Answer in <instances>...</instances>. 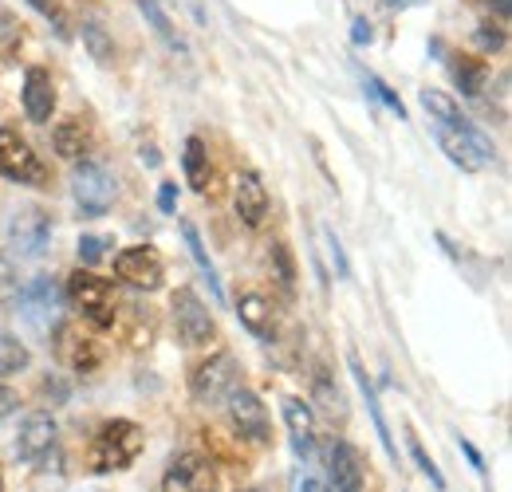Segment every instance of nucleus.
Wrapping results in <instances>:
<instances>
[{
	"instance_id": "41",
	"label": "nucleus",
	"mask_w": 512,
	"mask_h": 492,
	"mask_svg": "<svg viewBox=\"0 0 512 492\" xmlns=\"http://www.w3.org/2000/svg\"><path fill=\"white\" fill-rule=\"evenodd\" d=\"M296 492H327V489H323V485L316 481V477H304V481L296 485Z\"/></svg>"
},
{
	"instance_id": "31",
	"label": "nucleus",
	"mask_w": 512,
	"mask_h": 492,
	"mask_svg": "<svg viewBox=\"0 0 512 492\" xmlns=\"http://www.w3.org/2000/svg\"><path fill=\"white\" fill-rule=\"evenodd\" d=\"M16 296H20V276H16L12 260H8V256H0V308H12V304H16Z\"/></svg>"
},
{
	"instance_id": "18",
	"label": "nucleus",
	"mask_w": 512,
	"mask_h": 492,
	"mask_svg": "<svg viewBox=\"0 0 512 492\" xmlns=\"http://www.w3.org/2000/svg\"><path fill=\"white\" fill-rule=\"evenodd\" d=\"M237 315H241V323L253 331L256 339H264V343H276V335H280V311H276V304H272L268 296H260V292H249V296H241V304H237Z\"/></svg>"
},
{
	"instance_id": "5",
	"label": "nucleus",
	"mask_w": 512,
	"mask_h": 492,
	"mask_svg": "<svg viewBox=\"0 0 512 492\" xmlns=\"http://www.w3.org/2000/svg\"><path fill=\"white\" fill-rule=\"evenodd\" d=\"M237 386H241V363H237L229 351H217L209 363H201V367L193 370V378H190L193 398H197L201 406L225 402Z\"/></svg>"
},
{
	"instance_id": "42",
	"label": "nucleus",
	"mask_w": 512,
	"mask_h": 492,
	"mask_svg": "<svg viewBox=\"0 0 512 492\" xmlns=\"http://www.w3.org/2000/svg\"><path fill=\"white\" fill-rule=\"evenodd\" d=\"M142 162H146V166H158V162H162V158H158V150H154V146H150V150H142Z\"/></svg>"
},
{
	"instance_id": "11",
	"label": "nucleus",
	"mask_w": 512,
	"mask_h": 492,
	"mask_svg": "<svg viewBox=\"0 0 512 492\" xmlns=\"http://www.w3.org/2000/svg\"><path fill=\"white\" fill-rule=\"evenodd\" d=\"M162 492H217V469L197 453H182L170 461Z\"/></svg>"
},
{
	"instance_id": "23",
	"label": "nucleus",
	"mask_w": 512,
	"mask_h": 492,
	"mask_svg": "<svg viewBox=\"0 0 512 492\" xmlns=\"http://www.w3.org/2000/svg\"><path fill=\"white\" fill-rule=\"evenodd\" d=\"M182 166H186V182H190L193 193H205V185H209V154H205V142L193 134L186 138V158H182Z\"/></svg>"
},
{
	"instance_id": "28",
	"label": "nucleus",
	"mask_w": 512,
	"mask_h": 492,
	"mask_svg": "<svg viewBox=\"0 0 512 492\" xmlns=\"http://www.w3.org/2000/svg\"><path fill=\"white\" fill-rule=\"evenodd\" d=\"M83 44H87V52L95 56V63H103V67L115 63V44L107 40V32H103L99 24H83Z\"/></svg>"
},
{
	"instance_id": "27",
	"label": "nucleus",
	"mask_w": 512,
	"mask_h": 492,
	"mask_svg": "<svg viewBox=\"0 0 512 492\" xmlns=\"http://www.w3.org/2000/svg\"><path fill=\"white\" fill-rule=\"evenodd\" d=\"M312 386H316V402H320V406H327V414H331V418H343V414H347V402H343V394L331 386V374H327L323 367L316 370Z\"/></svg>"
},
{
	"instance_id": "44",
	"label": "nucleus",
	"mask_w": 512,
	"mask_h": 492,
	"mask_svg": "<svg viewBox=\"0 0 512 492\" xmlns=\"http://www.w3.org/2000/svg\"><path fill=\"white\" fill-rule=\"evenodd\" d=\"M79 492H99V489H79Z\"/></svg>"
},
{
	"instance_id": "40",
	"label": "nucleus",
	"mask_w": 512,
	"mask_h": 492,
	"mask_svg": "<svg viewBox=\"0 0 512 492\" xmlns=\"http://www.w3.org/2000/svg\"><path fill=\"white\" fill-rule=\"evenodd\" d=\"M461 453H465V457H469V465H473V469H477V473H485V461H481V453H477V449H473V441H465V437H461Z\"/></svg>"
},
{
	"instance_id": "22",
	"label": "nucleus",
	"mask_w": 512,
	"mask_h": 492,
	"mask_svg": "<svg viewBox=\"0 0 512 492\" xmlns=\"http://www.w3.org/2000/svg\"><path fill=\"white\" fill-rule=\"evenodd\" d=\"M182 241L190 248V260L201 268V276H205V284H209V292H213V300H225V292H221V280H217V268H213V260H209V252L201 245V233L193 229V221H182Z\"/></svg>"
},
{
	"instance_id": "37",
	"label": "nucleus",
	"mask_w": 512,
	"mask_h": 492,
	"mask_svg": "<svg viewBox=\"0 0 512 492\" xmlns=\"http://www.w3.org/2000/svg\"><path fill=\"white\" fill-rule=\"evenodd\" d=\"M16 406H20V394H16V390H8V386H0V422H4V418H12V414H16Z\"/></svg>"
},
{
	"instance_id": "33",
	"label": "nucleus",
	"mask_w": 512,
	"mask_h": 492,
	"mask_svg": "<svg viewBox=\"0 0 512 492\" xmlns=\"http://www.w3.org/2000/svg\"><path fill=\"white\" fill-rule=\"evenodd\" d=\"M406 441H410V453H414V461H418V469H422V473H426V477L434 481V489H446V477L438 473V465L430 461V453L422 449V441H418L414 433H406Z\"/></svg>"
},
{
	"instance_id": "34",
	"label": "nucleus",
	"mask_w": 512,
	"mask_h": 492,
	"mask_svg": "<svg viewBox=\"0 0 512 492\" xmlns=\"http://www.w3.org/2000/svg\"><path fill=\"white\" fill-rule=\"evenodd\" d=\"M111 252V237H79V260L91 268Z\"/></svg>"
},
{
	"instance_id": "25",
	"label": "nucleus",
	"mask_w": 512,
	"mask_h": 492,
	"mask_svg": "<svg viewBox=\"0 0 512 492\" xmlns=\"http://www.w3.org/2000/svg\"><path fill=\"white\" fill-rule=\"evenodd\" d=\"M138 8H142V16H146V20L154 24V32H158V36H162V40H166V44H170L174 52H186L182 36L174 32V24H170V16L162 12V4H158V0H138Z\"/></svg>"
},
{
	"instance_id": "21",
	"label": "nucleus",
	"mask_w": 512,
	"mask_h": 492,
	"mask_svg": "<svg viewBox=\"0 0 512 492\" xmlns=\"http://www.w3.org/2000/svg\"><path fill=\"white\" fill-rule=\"evenodd\" d=\"M91 126L83 123V119H67V123L56 126V134H52V146H56V154L60 158H71V162H83V158H91Z\"/></svg>"
},
{
	"instance_id": "10",
	"label": "nucleus",
	"mask_w": 512,
	"mask_h": 492,
	"mask_svg": "<svg viewBox=\"0 0 512 492\" xmlns=\"http://www.w3.org/2000/svg\"><path fill=\"white\" fill-rule=\"evenodd\" d=\"M56 355L75 374H91V370H99V363H103V347L91 335H83L79 323H60L56 327Z\"/></svg>"
},
{
	"instance_id": "19",
	"label": "nucleus",
	"mask_w": 512,
	"mask_h": 492,
	"mask_svg": "<svg viewBox=\"0 0 512 492\" xmlns=\"http://www.w3.org/2000/svg\"><path fill=\"white\" fill-rule=\"evenodd\" d=\"M284 422H288V433H292L296 457H312L316 453V418H312V406L304 398H284Z\"/></svg>"
},
{
	"instance_id": "9",
	"label": "nucleus",
	"mask_w": 512,
	"mask_h": 492,
	"mask_svg": "<svg viewBox=\"0 0 512 492\" xmlns=\"http://www.w3.org/2000/svg\"><path fill=\"white\" fill-rule=\"evenodd\" d=\"M115 276L123 284H130V288H138V292H158L162 280H166V268H162V260H158L154 248L134 245V248H123L115 256Z\"/></svg>"
},
{
	"instance_id": "24",
	"label": "nucleus",
	"mask_w": 512,
	"mask_h": 492,
	"mask_svg": "<svg viewBox=\"0 0 512 492\" xmlns=\"http://www.w3.org/2000/svg\"><path fill=\"white\" fill-rule=\"evenodd\" d=\"M453 79H457V87H461L465 99H481L489 71H485V63L473 60V56H457V60H453Z\"/></svg>"
},
{
	"instance_id": "16",
	"label": "nucleus",
	"mask_w": 512,
	"mask_h": 492,
	"mask_svg": "<svg viewBox=\"0 0 512 492\" xmlns=\"http://www.w3.org/2000/svg\"><path fill=\"white\" fill-rule=\"evenodd\" d=\"M20 99H24V111H28L32 123H48L52 111H56V83H52V75L44 67H28Z\"/></svg>"
},
{
	"instance_id": "13",
	"label": "nucleus",
	"mask_w": 512,
	"mask_h": 492,
	"mask_svg": "<svg viewBox=\"0 0 512 492\" xmlns=\"http://www.w3.org/2000/svg\"><path fill=\"white\" fill-rule=\"evenodd\" d=\"M16 300H20V311L32 327H52L60 308H64V296H60L56 280H48V276H36L32 284H24Z\"/></svg>"
},
{
	"instance_id": "1",
	"label": "nucleus",
	"mask_w": 512,
	"mask_h": 492,
	"mask_svg": "<svg viewBox=\"0 0 512 492\" xmlns=\"http://www.w3.org/2000/svg\"><path fill=\"white\" fill-rule=\"evenodd\" d=\"M422 107H426V115H430L438 146L446 150V158L457 170L477 174V170H489V166L497 162L493 138H489L485 130H477V126L461 115V107H457L453 95L438 91V87H426V91H422Z\"/></svg>"
},
{
	"instance_id": "2",
	"label": "nucleus",
	"mask_w": 512,
	"mask_h": 492,
	"mask_svg": "<svg viewBox=\"0 0 512 492\" xmlns=\"http://www.w3.org/2000/svg\"><path fill=\"white\" fill-rule=\"evenodd\" d=\"M138 453H142V430L119 418V422H107L99 437L91 441L87 465H91V473H123L127 465L138 461Z\"/></svg>"
},
{
	"instance_id": "29",
	"label": "nucleus",
	"mask_w": 512,
	"mask_h": 492,
	"mask_svg": "<svg viewBox=\"0 0 512 492\" xmlns=\"http://www.w3.org/2000/svg\"><path fill=\"white\" fill-rule=\"evenodd\" d=\"M359 75H363V87H367V91H371V95H375V99H379L383 107H390V111H394L398 119H406V107H402V99H398V95H394V91L386 87L379 75H371V71H359Z\"/></svg>"
},
{
	"instance_id": "14",
	"label": "nucleus",
	"mask_w": 512,
	"mask_h": 492,
	"mask_svg": "<svg viewBox=\"0 0 512 492\" xmlns=\"http://www.w3.org/2000/svg\"><path fill=\"white\" fill-rule=\"evenodd\" d=\"M327 492H359L363 489V461L351 441H331L327 449Z\"/></svg>"
},
{
	"instance_id": "38",
	"label": "nucleus",
	"mask_w": 512,
	"mask_h": 492,
	"mask_svg": "<svg viewBox=\"0 0 512 492\" xmlns=\"http://www.w3.org/2000/svg\"><path fill=\"white\" fill-rule=\"evenodd\" d=\"M351 40H355V44H371V40H375L371 24H367V20H355V24H351Z\"/></svg>"
},
{
	"instance_id": "15",
	"label": "nucleus",
	"mask_w": 512,
	"mask_h": 492,
	"mask_svg": "<svg viewBox=\"0 0 512 492\" xmlns=\"http://www.w3.org/2000/svg\"><path fill=\"white\" fill-rule=\"evenodd\" d=\"M52 449H56V422H52V414L32 410L20 422V433H16V457L20 461H40Z\"/></svg>"
},
{
	"instance_id": "17",
	"label": "nucleus",
	"mask_w": 512,
	"mask_h": 492,
	"mask_svg": "<svg viewBox=\"0 0 512 492\" xmlns=\"http://www.w3.org/2000/svg\"><path fill=\"white\" fill-rule=\"evenodd\" d=\"M233 205H237V217H241L249 229H260V225H264V217H268V189H264L256 170H245V174L237 178Z\"/></svg>"
},
{
	"instance_id": "26",
	"label": "nucleus",
	"mask_w": 512,
	"mask_h": 492,
	"mask_svg": "<svg viewBox=\"0 0 512 492\" xmlns=\"http://www.w3.org/2000/svg\"><path fill=\"white\" fill-rule=\"evenodd\" d=\"M28 363H32L28 347H24L16 335H4V331H0V378H4V374H16V370H24Z\"/></svg>"
},
{
	"instance_id": "4",
	"label": "nucleus",
	"mask_w": 512,
	"mask_h": 492,
	"mask_svg": "<svg viewBox=\"0 0 512 492\" xmlns=\"http://www.w3.org/2000/svg\"><path fill=\"white\" fill-rule=\"evenodd\" d=\"M115 189L119 185H115L111 170L103 162H95V158L75 162V170H71V193H75V205L87 217H103L115 205Z\"/></svg>"
},
{
	"instance_id": "39",
	"label": "nucleus",
	"mask_w": 512,
	"mask_h": 492,
	"mask_svg": "<svg viewBox=\"0 0 512 492\" xmlns=\"http://www.w3.org/2000/svg\"><path fill=\"white\" fill-rule=\"evenodd\" d=\"M327 245H331V256H335L339 276H347V256H343V248H339V237H335V233H327Z\"/></svg>"
},
{
	"instance_id": "20",
	"label": "nucleus",
	"mask_w": 512,
	"mask_h": 492,
	"mask_svg": "<svg viewBox=\"0 0 512 492\" xmlns=\"http://www.w3.org/2000/svg\"><path fill=\"white\" fill-rule=\"evenodd\" d=\"M351 363V374H355V382H359V394H363V402H367V414H371V422H375V433H379V441H383L386 457L398 465V449H394V437H390V426H386L383 418V406H379V390H375V382L367 378V370H363V363L351 355L347 359Z\"/></svg>"
},
{
	"instance_id": "43",
	"label": "nucleus",
	"mask_w": 512,
	"mask_h": 492,
	"mask_svg": "<svg viewBox=\"0 0 512 492\" xmlns=\"http://www.w3.org/2000/svg\"><path fill=\"white\" fill-rule=\"evenodd\" d=\"M390 8H410V4H422V0H386Z\"/></svg>"
},
{
	"instance_id": "36",
	"label": "nucleus",
	"mask_w": 512,
	"mask_h": 492,
	"mask_svg": "<svg viewBox=\"0 0 512 492\" xmlns=\"http://www.w3.org/2000/svg\"><path fill=\"white\" fill-rule=\"evenodd\" d=\"M158 209H162V213H174V209H178V185L174 182H166L158 189Z\"/></svg>"
},
{
	"instance_id": "12",
	"label": "nucleus",
	"mask_w": 512,
	"mask_h": 492,
	"mask_svg": "<svg viewBox=\"0 0 512 492\" xmlns=\"http://www.w3.org/2000/svg\"><path fill=\"white\" fill-rule=\"evenodd\" d=\"M225 402H229V422H233V430L241 433V441L264 445V441L272 437V430H268V414H264V406H260V398H256L253 390L237 386Z\"/></svg>"
},
{
	"instance_id": "3",
	"label": "nucleus",
	"mask_w": 512,
	"mask_h": 492,
	"mask_svg": "<svg viewBox=\"0 0 512 492\" xmlns=\"http://www.w3.org/2000/svg\"><path fill=\"white\" fill-rule=\"evenodd\" d=\"M67 304L79 311L87 323L95 327H111L115 323V311H119V300H115V288L107 280H99L95 272H71L67 280Z\"/></svg>"
},
{
	"instance_id": "35",
	"label": "nucleus",
	"mask_w": 512,
	"mask_h": 492,
	"mask_svg": "<svg viewBox=\"0 0 512 492\" xmlns=\"http://www.w3.org/2000/svg\"><path fill=\"white\" fill-rule=\"evenodd\" d=\"M477 44L485 48V52H497V48H505V32L501 28H477Z\"/></svg>"
},
{
	"instance_id": "7",
	"label": "nucleus",
	"mask_w": 512,
	"mask_h": 492,
	"mask_svg": "<svg viewBox=\"0 0 512 492\" xmlns=\"http://www.w3.org/2000/svg\"><path fill=\"white\" fill-rule=\"evenodd\" d=\"M8 245L20 256H44L52 245V217L40 205H24L8 221Z\"/></svg>"
},
{
	"instance_id": "45",
	"label": "nucleus",
	"mask_w": 512,
	"mask_h": 492,
	"mask_svg": "<svg viewBox=\"0 0 512 492\" xmlns=\"http://www.w3.org/2000/svg\"><path fill=\"white\" fill-rule=\"evenodd\" d=\"M0 492H4V481H0Z\"/></svg>"
},
{
	"instance_id": "32",
	"label": "nucleus",
	"mask_w": 512,
	"mask_h": 492,
	"mask_svg": "<svg viewBox=\"0 0 512 492\" xmlns=\"http://www.w3.org/2000/svg\"><path fill=\"white\" fill-rule=\"evenodd\" d=\"M28 4H32V8H36V12H40V16H44V20L52 24V28H56V36H60V40H71L67 16L60 12V4H56V0H28Z\"/></svg>"
},
{
	"instance_id": "30",
	"label": "nucleus",
	"mask_w": 512,
	"mask_h": 492,
	"mask_svg": "<svg viewBox=\"0 0 512 492\" xmlns=\"http://www.w3.org/2000/svg\"><path fill=\"white\" fill-rule=\"evenodd\" d=\"M272 268H276V280H280V288L292 296V288H296V268H292V256H288V248L284 245H272Z\"/></svg>"
},
{
	"instance_id": "6",
	"label": "nucleus",
	"mask_w": 512,
	"mask_h": 492,
	"mask_svg": "<svg viewBox=\"0 0 512 492\" xmlns=\"http://www.w3.org/2000/svg\"><path fill=\"white\" fill-rule=\"evenodd\" d=\"M0 174L8 182H20V185H44L48 182V170L44 162L36 158L32 142L12 130V126H0Z\"/></svg>"
},
{
	"instance_id": "8",
	"label": "nucleus",
	"mask_w": 512,
	"mask_h": 492,
	"mask_svg": "<svg viewBox=\"0 0 512 492\" xmlns=\"http://www.w3.org/2000/svg\"><path fill=\"white\" fill-rule=\"evenodd\" d=\"M174 327H178V339L186 347H209L213 335H217L213 315L193 296V288H178L174 292Z\"/></svg>"
}]
</instances>
